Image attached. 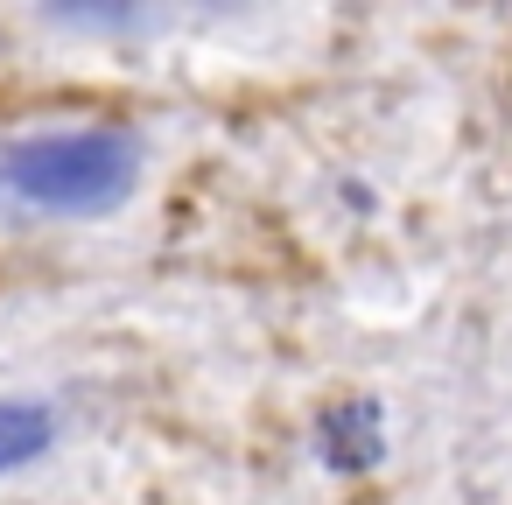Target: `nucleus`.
<instances>
[{
  "mask_svg": "<svg viewBox=\"0 0 512 505\" xmlns=\"http://www.w3.org/2000/svg\"><path fill=\"white\" fill-rule=\"evenodd\" d=\"M316 456L337 477H365L386 463V407L372 393H344L316 414Z\"/></svg>",
  "mask_w": 512,
  "mask_h": 505,
  "instance_id": "f03ea898",
  "label": "nucleus"
},
{
  "mask_svg": "<svg viewBox=\"0 0 512 505\" xmlns=\"http://www.w3.org/2000/svg\"><path fill=\"white\" fill-rule=\"evenodd\" d=\"M36 22L43 29H64V36H141L162 15L155 8H120V0H64V8H43Z\"/></svg>",
  "mask_w": 512,
  "mask_h": 505,
  "instance_id": "20e7f679",
  "label": "nucleus"
},
{
  "mask_svg": "<svg viewBox=\"0 0 512 505\" xmlns=\"http://www.w3.org/2000/svg\"><path fill=\"white\" fill-rule=\"evenodd\" d=\"M148 176L141 127L78 120L0 141V218L8 225H92L134 204Z\"/></svg>",
  "mask_w": 512,
  "mask_h": 505,
  "instance_id": "f257e3e1",
  "label": "nucleus"
},
{
  "mask_svg": "<svg viewBox=\"0 0 512 505\" xmlns=\"http://www.w3.org/2000/svg\"><path fill=\"white\" fill-rule=\"evenodd\" d=\"M64 442V407L50 393H0V484L36 470Z\"/></svg>",
  "mask_w": 512,
  "mask_h": 505,
  "instance_id": "7ed1b4c3",
  "label": "nucleus"
}]
</instances>
